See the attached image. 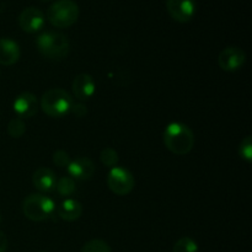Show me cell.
Instances as JSON below:
<instances>
[{
    "mask_svg": "<svg viewBox=\"0 0 252 252\" xmlns=\"http://www.w3.org/2000/svg\"><path fill=\"white\" fill-rule=\"evenodd\" d=\"M162 142L172 154L187 155L193 149L194 134L185 123L171 122L162 132Z\"/></svg>",
    "mask_w": 252,
    "mask_h": 252,
    "instance_id": "cell-1",
    "label": "cell"
},
{
    "mask_svg": "<svg viewBox=\"0 0 252 252\" xmlns=\"http://www.w3.org/2000/svg\"><path fill=\"white\" fill-rule=\"evenodd\" d=\"M39 53L49 61L58 62L65 58L70 52V43L65 34L56 31H46L36 39Z\"/></svg>",
    "mask_w": 252,
    "mask_h": 252,
    "instance_id": "cell-2",
    "label": "cell"
},
{
    "mask_svg": "<svg viewBox=\"0 0 252 252\" xmlns=\"http://www.w3.org/2000/svg\"><path fill=\"white\" fill-rule=\"evenodd\" d=\"M74 105L73 96L64 89L54 88L42 95L39 107L48 117L62 118L70 113Z\"/></svg>",
    "mask_w": 252,
    "mask_h": 252,
    "instance_id": "cell-3",
    "label": "cell"
},
{
    "mask_svg": "<svg viewBox=\"0 0 252 252\" xmlns=\"http://www.w3.org/2000/svg\"><path fill=\"white\" fill-rule=\"evenodd\" d=\"M79 6L74 0H56L47 10V20L58 29H68L79 19Z\"/></svg>",
    "mask_w": 252,
    "mask_h": 252,
    "instance_id": "cell-4",
    "label": "cell"
},
{
    "mask_svg": "<svg viewBox=\"0 0 252 252\" xmlns=\"http://www.w3.org/2000/svg\"><path fill=\"white\" fill-rule=\"evenodd\" d=\"M22 212L30 220L44 221L56 213V204L46 194L32 193L22 202Z\"/></svg>",
    "mask_w": 252,
    "mask_h": 252,
    "instance_id": "cell-5",
    "label": "cell"
},
{
    "mask_svg": "<svg viewBox=\"0 0 252 252\" xmlns=\"http://www.w3.org/2000/svg\"><path fill=\"white\" fill-rule=\"evenodd\" d=\"M134 177L129 170L125 167L115 166L110 170L107 175V186L117 196L129 194L134 189Z\"/></svg>",
    "mask_w": 252,
    "mask_h": 252,
    "instance_id": "cell-6",
    "label": "cell"
},
{
    "mask_svg": "<svg viewBox=\"0 0 252 252\" xmlns=\"http://www.w3.org/2000/svg\"><path fill=\"white\" fill-rule=\"evenodd\" d=\"M246 53L240 47H226L225 49L219 53L218 64L221 70L224 71H236L245 65Z\"/></svg>",
    "mask_w": 252,
    "mask_h": 252,
    "instance_id": "cell-7",
    "label": "cell"
},
{
    "mask_svg": "<svg viewBox=\"0 0 252 252\" xmlns=\"http://www.w3.org/2000/svg\"><path fill=\"white\" fill-rule=\"evenodd\" d=\"M166 9L170 16L177 22L186 24L196 14V0H166Z\"/></svg>",
    "mask_w": 252,
    "mask_h": 252,
    "instance_id": "cell-8",
    "label": "cell"
},
{
    "mask_svg": "<svg viewBox=\"0 0 252 252\" xmlns=\"http://www.w3.org/2000/svg\"><path fill=\"white\" fill-rule=\"evenodd\" d=\"M46 16L43 11L38 7L30 6L26 7L19 15V25L21 30L26 33H36L39 32L44 26Z\"/></svg>",
    "mask_w": 252,
    "mask_h": 252,
    "instance_id": "cell-9",
    "label": "cell"
},
{
    "mask_svg": "<svg viewBox=\"0 0 252 252\" xmlns=\"http://www.w3.org/2000/svg\"><path fill=\"white\" fill-rule=\"evenodd\" d=\"M14 112L16 113L17 117L24 120V118H31L38 112L39 102L38 98L34 94L25 91L21 93L14 100Z\"/></svg>",
    "mask_w": 252,
    "mask_h": 252,
    "instance_id": "cell-10",
    "label": "cell"
},
{
    "mask_svg": "<svg viewBox=\"0 0 252 252\" xmlns=\"http://www.w3.org/2000/svg\"><path fill=\"white\" fill-rule=\"evenodd\" d=\"M69 177L73 180H80V181H88L93 179L95 174V165L89 158L79 157L76 159L71 160L66 166Z\"/></svg>",
    "mask_w": 252,
    "mask_h": 252,
    "instance_id": "cell-11",
    "label": "cell"
},
{
    "mask_svg": "<svg viewBox=\"0 0 252 252\" xmlns=\"http://www.w3.org/2000/svg\"><path fill=\"white\" fill-rule=\"evenodd\" d=\"M74 97L79 101H88L94 96L96 91V84L90 74L81 73L74 78L71 84Z\"/></svg>",
    "mask_w": 252,
    "mask_h": 252,
    "instance_id": "cell-12",
    "label": "cell"
},
{
    "mask_svg": "<svg viewBox=\"0 0 252 252\" xmlns=\"http://www.w3.org/2000/svg\"><path fill=\"white\" fill-rule=\"evenodd\" d=\"M32 184L42 194L56 191L57 176L48 167H39L32 176Z\"/></svg>",
    "mask_w": 252,
    "mask_h": 252,
    "instance_id": "cell-13",
    "label": "cell"
},
{
    "mask_svg": "<svg viewBox=\"0 0 252 252\" xmlns=\"http://www.w3.org/2000/svg\"><path fill=\"white\" fill-rule=\"evenodd\" d=\"M21 56V49L17 42L11 38H0V64L5 66L14 65Z\"/></svg>",
    "mask_w": 252,
    "mask_h": 252,
    "instance_id": "cell-14",
    "label": "cell"
},
{
    "mask_svg": "<svg viewBox=\"0 0 252 252\" xmlns=\"http://www.w3.org/2000/svg\"><path fill=\"white\" fill-rule=\"evenodd\" d=\"M83 214V206L74 198H66L57 208V216L65 221H75Z\"/></svg>",
    "mask_w": 252,
    "mask_h": 252,
    "instance_id": "cell-15",
    "label": "cell"
},
{
    "mask_svg": "<svg viewBox=\"0 0 252 252\" xmlns=\"http://www.w3.org/2000/svg\"><path fill=\"white\" fill-rule=\"evenodd\" d=\"M56 191L59 196L62 197H70L75 193L76 185L75 180H73L69 176H63L59 180H57Z\"/></svg>",
    "mask_w": 252,
    "mask_h": 252,
    "instance_id": "cell-16",
    "label": "cell"
},
{
    "mask_svg": "<svg viewBox=\"0 0 252 252\" xmlns=\"http://www.w3.org/2000/svg\"><path fill=\"white\" fill-rule=\"evenodd\" d=\"M172 252H198V244L189 236H184L175 243Z\"/></svg>",
    "mask_w": 252,
    "mask_h": 252,
    "instance_id": "cell-17",
    "label": "cell"
},
{
    "mask_svg": "<svg viewBox=\"0 0 252 252\" xmlns=\"http://www.w3.org/2000/svg\"><path fill=\"white\" fill-rule=\"evenodd\" d=\"M26 133V125L19 117L12 118L7 125V134L11 138H21Z\"/></svg>",
    "mask_w": 252,
    "mask_h": 252,
    "instance_id": "cell-18",
    "label": "cell"
},
{
    "mask_svg": "<svg viewBox=\"0 0 252 252\" xmlns=\"http://www.w3.org/2000/svg\"><path fill=\"white\" fill-rule=\"evenodd\" d=\"M100 160H101V162L105 165V166L112 169V167L117 166L120 158H118V153L116 152L113 148L107 147V148H105V149L101 150Z\"/></svg>",
    "mask_w": 252,
    "mask_h": 252,
    "instance_id": "cell-19",
    "label": "cell"
},
{
    "mask_svg": "<svg viewBox=\"0 0 252 252\" xmlns=\"http://www.w3.org/2000/svg\"><path fill=\"white\" fill-rule=\"evenodd\" d=\"M80 252H112V250L106 241L94 239V240L85 243Z\"/></svg>",
    "mask_w": 252,
    "mask_h": 252,
    "instance_id": "cell-20",
    "label": "cell"
},
{
    "mask_svg": "<svg viewBox=\"0 0 252 252\" xmlns=\"http://www.w3.org/2000/svg\"><path fill=\"white\" fill-rule=\"evenodd\" d=\"M239 157L243 160H245L246 162L252 161V138L251 135L244 138L241 140L240 145H239Z\"/></svg>",
    "mask_w": 252,
    "mask_h": 252,
    "instance_id": "cell-21",
    "label": "cell"
},
{
    "mask_svg": "<svg viewBox=\"0 0 252 252\" xmlns=\"http://www.w3.org/2000/svg\"><path fill=\"white\" fill-rule=\"evenodd\" d=\"M52 161L56 166L58 167H66L69 165V162L71 161L70 155L65 152V150H57L53 153V157H52Z\"/></svg>",
    "mask_w": 252,
    "mask_h": 252,
    "instance_id": "cell-22",
    "label": "cell"
},
{
    "mask_svg": "<svg viewBox=\"0 0 252 252\" xmlns=\"http://www.w3.org/2000/svg\"><path fill=\"white\" fill-rule=\"evenodd\" d=\"M70 113L75 115L76 117H84V116L88 113V110H86V106L83 105V103H74L73 107H71Z\"/></svg>",
    "mask_w": 252,
    "mask_h": 252,
    "instance_id": "cell-23",
    "label": "cell"
},
{
    "mask_svg": "<svg viewBox=\"0 0 252 252\" xmlns=\"http://www.w3.org/2000/svg\"><path fill=\"white\" fill-rule=\"evenodd\" d=\"M7 250V238L2 231H0V252H6Z\"/></svg>",
    "mask_w": 252,
    "mask_h": 252,
    "instance_id": "cell-24",
    "label": "cell"
},
{
    "mask_svg": "<svg viewBox=\"0 0 252 252\" xmlns=\"http://www.w3.org/2000/svg\"><path fill=\"white\" fill-rule=\"evenodd\" d=\"M42 1H56V0H42Z\"/></svg>",
    "mask_w": 252,
    "mask_h": 252,
    "instance_id": "cell-25",
    "label": "cell"
},
{
    "mask_svg": "<svg viewBox=\"0 0 252 252\" xmlns=\"http://www.w3.org/2000/svg\"><path fill=\"white\" fill-rule=\"evenodd\" d=\"M0 221H1V216H0Z\"/></svg>",
    "mask_w": 252,
    "mask_h": 252,
    "instance_id": "cell-26",
    "label": "cell"
}]
</instances>
